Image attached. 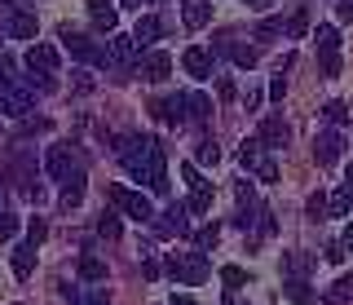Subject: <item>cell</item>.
<instances>
[{"instance_id":"1","label":"cell","mask_w":353,"mask_h":305,"mask_svg":"<svg viewBox=\"0 0 353 305\" xmlns=\"http://www.w3.org/2000/svg\"><path fill=\"white\" fill-rule=\"evenodd\" d=\"M115 155L124 159L128 177L146 181V173H150V155H154V137H115Z\"/></svg>"},{"instance_id":"2","label":"cell","mask_w":353,"mask_h":305,"mask_svg":"<svg viewBox=\"0 0 353 305\" xmlns=\"http://www.w3.org/2000/svg\"><path fill=\"white\" fill-rule=\"evenodd\" d=\"M106 199L115 204L124 217H132V222H154V204L146 199V195H137V190H128V186H106Z\"/></svg>"},{"instance_id":"3","label":"cell","mask_w":353,"mask_h":305,"mask_svg":"<svg viewBox=\"0 0 353 305\" xmlns=\"http://www.w3.org/2000/svg\"><path fill=\"white\" fill-rule=\"evenodd\" d=\"M62 49L71 53L75 62H88V67H102V62L110 58V53H106L102 45H97L93 36H80L75 27H62Z\"/></svg>"},{"instance_id":"4","label":"cell","mask_w":353,"mask_h":305,"mask_svg":"<svg viewBox=\"0 0 353 305\" xmlns=\"http://www.w3.org/2000/svg\"><path fill=\"white\" fill-rule=\"evenodd\" d=\"M0 27H5V36H14V40H36V31H40L36 14L9 5V0H0Z\"/></svg>"},{"instance_id":"5","label":"cell","mask_w":353,"mask_h":305,"mask_svg":"<svg viewBox=\"0 0 353 305\" xmlns=\"http://www.w3.org/2000/svg\"><path fill=\"white\" fill-rule=\"evenodd\" d=\"M168 270H172L176 283H190V288L208 279V261H203V253H194V257H176V253H172V257H168Z\"/></svg>"},{"instance_id":"6","label":"cell","mask_w":353,"mask_h":305,"mask_svg":"<svg viewBox=\"0 0 353 305\" xmlns=\"http://www.w3.org/2000/svg\"><path fill=\"white\" fill-rule=\"evenodd\" d=\"M44 173H49L53 181H66L75 173V150L66 146V141H53L49 155H44Z\"/></svg>"},{"instance_id":"7","label":"cell","mask_w":353,"mask_h":305,"mask_svg":"<svg viewBox=\"0 0 353 305\" xmlns=\"http://www.w3.org/2000/svg\"><path fill=\"white\" fill-rule=\"evenodd\" d=\"M340 155H345V137H340V128H327V133H318V141H314V159H318V164L331 168Z\"/></svg>"},{"instance_id":"8","label":"cell","mask_w":353,"mask_h":305,"mask_svg":"<svg viewBox=\"0 0 353 305\" xmlns=\"http://www.w3.org/2000/svg\"><path fill=\"white\" fill-rule=\"evenodd\" d=\"M216 49L225 53V58L234 62L239 71H252V67H256V62H261V53L252 49V45H239V40H230V36H221V40H216Z\"/></svg>"},{"instance_id":"9","label":"cell","mask_w":353,"mask_h":305,"mask_svg":"<svg viewBox=\"0 0 353 305\" xmlns=\"http://www.w3.org/2000/svg\"><path fill=\"white\" fill-rule=\"evenodd\" d=\"M181 67L194 75V80H208L212 75V67H216V58H212V49H203V45H190L181 53Z\"/></svg>"},{"instance_id":"10","label":"cell","mask_w":353,"mask_h":305,"mask_svg":"<svg viewBox=\"0 0 353 305\" xmlns=\"http://www.w3.org/2000/svg\"><path fill=\"white\" fill-rule=\"evenodd\" d=\"M261 146H270V150H283L287 146V137H292V128H287V119L283 115H265V124H261Z\"/></svg>"},{"instance_id":"11","label":"cell","mask_w":353,"mask_h":305,"mask_svg":"<svg viewBox=\"0 0 353 305\" xmlns=\"http://www.w3.org/2000/svg\"><path fill=\"white\" fill-rule=\"evenodd\" d=\"M0 111L22 119L31 111V89H18V84H9V89H0Z\"/></svg>"},{"instance_id":"12","label":"cell","mask_w":353,"mask_h":305,"mask_svg":"<svg viewBox=\"0 0 353 305\" xmlns=\"http://www.w3.org/2000/svg\"><path fill=\"white\" fill-rule=\"evenodd\" d=\"M181 23L190 31H203L212 23V0H181Z\"/></svg>"},{"instance_id":"13","label":"cell","mask_w":353,"mask_h":305,"mask_svg":"<svg viewBox=\"0 0 353 305\" xmlns=\"http://www.w3.org/2000/svg\"><path fill=\"white\" fill-rule=\"evenodd\" d=\"M168 71H172V58L163 49H150L146 58H141V75H146L150 84H163V80H168Z\"/></svg>"},{"instance_id":"14","label":"cell","mask_w":353,"mask_h":305,"mask_svg":"<svg viewBox=\"0 0 353 305\" xmlns=\"http://www.w3.org/2000/svg\"><path fill=\"white\" fill-rule=\"evenodd\" d=\"M150 115H154V119H163V124H181V119H185V93L150 102Z\"/></svg>"},{"instance_id":"15","label":"cell","mask_w":353,"mask_h":305,"mask_svg":"<svg viewBox=\"0 0 353 305\" xmlns=\"http://www.w3.org/2000/svg\"><path fill=\"white\" fill-rule=\"evenodd\" d=\"M146 186H150L154 195H168V159H163V146H159V141H154V155H150Z\"/></svg>"},{"instance_id":"16","label":"cell","mask_w":353,"mask_h":305,"mask_svg":"<svg viewBox=\"0 0 353 305\" xmlns=\"http://www.w3.org/2000/svg\"><path fill=\"white\" fill-rule=\"evenodd\" d=\"M185 213L190 208H181V204H176V208H168V213H154V230L159 235H190V222H185Z\"/></svg>"},{"instance_id":"17","label":"cell","mask_w":353,"mask_h":305,"mask_svg":"<svg viewBox=\"0 0 353 305\" xmlns=\"http://www.w3.org/2000/svg\"><path fill=\"white\" fill-rule=\"evenodd\" d=\"M27 67L31 71H58V49L53 45H31L27 49Z\"/></svg>"},{"instance_id":"18","label":"cell","mask_w":353,"mask_h":305,"mask_svg":"<svg viewBox=\"0 0 353 305\" xmlns=\"http://www.w3.org/2000/svg\"><path fill=\"white\" fill-rule=\"evenodd\" d=\"M80 204H84V173H80V168H75V173H71V177H66V181H62V208H66V213H71V208H80Z\"/></svg>"},{"instance_id":"19","label":"cell","mask_w":353,"mask_h":305,"mask_svg":"<svg viewBox=\"0 0 353 305\" xmlns=\"http://www.w3.org/2000/svg\"><path fill=\"white\" fill-rule=\"evenodd\" d=\"M137 49H141V45H137L132 36H115V40H110V58H115L124 71L132 67V62H137Z\"/></svg>"},{"instance_id":"20","label":"cell","mask_w":353,"mask_h":305,"mask_svg":"<svg viewBox=\"0 0 353 305\" xmlns=\"http://www.w3.org/2000/svg\"><path fill=\"white\" fill-rule=\"evenodd\" d=\"M159 36H163V23H159L154 14H141L137 27H132V40H137V45H154Z\"/></svg>"},{"instance_id":"21","label":"cell","mask_w":353,"mask_h":305,"mask_svg":"<svg viewBox=\"0 0 353 305\" xmlns=\"http://www.w3.org/2000/svg\"><path fill=\"white\" fill-rule=\"evenodd\" d=\"M36 248H40V244H31V239L14 248V275H18V279H31V270H36Z\"/></svg>"},{"instance_id":"22","label":"cell","mask_w":353,"mask_h":305,"mask_svg":"<svg viewBox=\"0 0 353 305\" xmlns=\"http://www.w3.org/2000/svg\"><path fill=\"white\" fill-rule=\"evenodd\" d=\"M88 18H93L97 31H115V23H119V14L110 5H102V0H88Z\"/></svg>"},{"instance_id":"23","label":"cell","mask_w":353,"mask_h":305,"mask_svg":"<svg viewBox=\"0 0 353 305\" xmlns=\"http://www.w3.org/2000/svg\"><path fill=\"white\" fill-rule=\"evenodd\" d=\"M80 279L84 283H106V261L97 253H84L80 257Z\"/></svg>"},{"instance_id":"24","label":"cell","mask_w":353,"mask_h":305,"mask_svg":"<svg viewBox=\"0 0 353 305\" xmlns=\"http://www.w3.org/2000/svg\"><path fill=\"white\" fill-rule=\"evenodd\" d=\"M283 297H287V301H296V305H314V288H309V283L296 275V279H287V283H283Z\"/></svg>"},{"instance_id":"25","label":"cell","mask_w":353,"mask_h":305,"mask_svg":"<svg viewBox=\"0 0 353 305\" xmlns=\"http://www.w3.org/2000/svg\"><path fill=\"white\" fill-rule=\"evenodd\" d=\"M314 36V45H318V53H340V31L331 27V23H323L318 31H309Z\"/></svg>"},{"instance_id":"26","label":"cell","mask_w":353,"mask_h":305,"mask_svg":"<svg viewBox=\"0 0 353 305\" xmlns=\"http://www.w3.org/2000/svg\"><path fill=\"white\" fill-rule=\"evenodd\" d=\"M349 208H353V186L345 181V186H340V190H336V195L327 199V217H345Z\"/></svg>"},{"instance_id":"27","label":"cell","mask_w":353,"mask_h":305,"mask_svg":"<svg viewBox=\"0 0 353 305\" xmlns=\"http://www.w3.org/2000/svg\"><path fill=\"white\" fill-rule=\"evenodd\" d=\"M208 115H212V102H208L203 93H185V119H199V124H203Z\"/></svg>"},{"instance_id":"28","label":"cell","mask_w":353,"mask_h":305,"mask_svg":"<svg viewBox=\"0 0 353 305\" xmlns=\"http://www.w3.org/2000/svg\"><path fill=\"white\" fill-rule=\"evenodd\" d=\"M62 297H66V301H75V305H110V301H106L97 288H93V292H80L75 283H66V288H62Z\"/></svg>"},{"instance_id":"29","label":"cell","mask_w":353,"mask_h":305,"mask_svg":"<svg viewBox=\"0 0 353 305\" xmlns=\"http://www.w3.org/2000/svg\"><path fill=\"white\" fill-rule=\"evenodd\" d=\"M345 301H353V275H340L327 292V305H345Z\"/></svg>"},{"instance_id":"30","label":"cell","mask_w":353,"mask_h":305,"mask_svg":"<svg viewBox=\"0 0 353 305\" xmlns=\"http://www.w3.org/2000/svg\"><path fill=\"white\" fill-rule=\"evenodd\" d=\"M97 235H102V239H119V235H124V222H119L115 213H102V217H97Z\"/></svg>"},{"instance_id":"31","label":"cell","mask_w":353,"mask_h":305,"mask_svg":"<svg viewBox=\"0 0 353 305\" xmlns=\"http://www.w3.org/2000/svg\"><path fill=\"white\" fill-rule=\"evenodd\" d=\"M221 283H225V292H239L243 283H248V270H239V266H221Z\"/></svg>"},{"instance_id":"32","label":"cell","mask_w":353,"mask_h":305,"mask_svg":"<svg viewBox=\"0 0 353 305\" xmlns=\"http://www.w3.org/2000/svg\"><path fill=\"white\" fill-rule=\"evenodd\" d=\"M208 208H212V186L203 181V186L190 190V213H208Z\"/></svg>"},{"instance_id":"33","label":"cell","mask_w":353,"mask_h":305,"mask_svg":"<svg viewBox=\"0 0 353 305\" xmlns=\"http://www.w3.org/2000/svg\"><path fill=\"white\" fill-rule=\"evenodd\" d=\"M239 159H243V168H256L261 164V137H248V141H243Z\"/></svg>"},{"instance_id":"34","label":"cell","mask_w":353,"mask_h":305,"mask_svg":"<svg viewBox=\"0 0 353 305\" xmlns=\"http://www.w3.org/2000/svg\"><path fill=\"white\" fill-rule=\"evenodd\" d=\"M190 239L199 244V253H203V248H216V239H221V226L212 222V226H203V230H194Z\"/></svg>"},{"instance_id":"35","label":"cell","mask_w":353,"mask_h":305,"mask_svg":"<svg viewBox=\"0 0 353 305\" xmlns=\"http://www.w3.org/2000/svg\"><path fill=\"white\" fill-rule=\"evenodd\" d=\"M194 159H199V164H203V168H216V164H221V146H216V141H203Z\"/></svg>"},{"instance_id":"36","label":"cell","mask_w":353,"mask_h":305,"mask_svg":"<svg viewBox=\"0 0 353 305\" xmlns=\"http://www.w3.org/2000/svg\"><path fill=\"white\" fill-rule=\"evenodd\" d=\"M318 67H323V80H336L340 75V53H318Z\"/></svg>"},{"instance_id":"37","label":"cell","mask_w":353,"mask_h":305,"mask_svg":"<svg viewBox=\"0 0 353 305\" xmlns=\"http://www.w3.org/2000/svg\"><path fill=\"white\" fill-rule=\"evenodd\" d=\"M234 195H239V208H256V190H252V181H248V177H239Z\"/></svg>"},{"instance_id":"38","label":"cell","mask_w":353,"mask_h":305,"mask_svg":"<svg viewBox=\"0 0 353 305\" xmlns=\"http://www.w3.org/2000/svg\"><path fill=\"white\" fill-rule=\"evenodd\" d=\"M287 31H292V36H309V14H305V9H296V14L292 18H287V23H283Z\"/></svg>"},{"instance_id":"39","label":"cell","mask_w":353,"mask_h":305,"mask_svg":"<svg viewBox=\"0 0 353 305\" xmlns=\"http://www.w3.org/2000/svg\"><path fill=\"white\" fill-rule=\"evenodd\" d=\"M323 111H327V119H331V124H345V119H349V106H345V102H327Z\"/></svg>"},{"instance_id":"40","label":"cell","mask_w":353,"mask_h":305,"mask_svg":"<svg viewBox=\"0 0 353 305\" xmlns=\"http://www.w3.org/2000/svg\"><path fill=\"white\" fill-rule=\"evenodd\" d=\"M252 173H256L261 181H279V164H274V159H261V164L252 168Z\"/></svg>"},{"instance_id":"41","label":"cell","mask_w":353,"mask_h":305,"mask_svg":"<svg viewBox=\"0 0 353 305\" xmlns=\"http://www.w3.org/2000/svg\"><path fill=\"white\" fill-rule=\"evenodd\" d=\"M18 235V217L14 213H0V239H14Z\"/></svg>"},{"instance_id":"42","label":"cell","mask_w":353,"mask_h":305,"mask_svg":"<svg viewBox=\"0 0 353 305\" xmlns=\"http://www.w3.org/2000/svg\"><path fill=\"white\" fill-rule=\"evenodd\" d=\"M44 235H49V226H44L40 217H31V226H27V239H31V244H44Z\"/></svg>"},{"instance_id":"43","label":"cell","mask_w":353,"mask_h":305,"mask_svg":"<svg viewBox=\"0 0 353 305\" xmlns=\"http://www.w3.org/2000/svg\"><path fill=\"white\" fill-rule=\"evenodd\" d=\"M181 181H185V186H203V177H199V164H181Z\"/></svg>"},{"instance_id":"44","label":"cell","mask_w":353,"mask_h":305,"mask_svg":"<svg viewBox=\"0 0 353 305\" xmlns=\"http://www.w3.org/2000/svg\"><path fill=\"white\" fill-rule=\"evenodd\" d=\"M309 217H314V222H318V217H327V195H323V190L309 199Z\"/></svg>"},{"instance_id":"45","label":"cell","mask_w":353,"mask_h":305,"mask_svg":"<svg viewBox=\"0 0 353 305\" xmlns=\"http://www.w3.org/2000/svg\"><path fill=\"white\" fill-rule=\"evenodd\" d=\"M283 97H287V80L274 75V80H270V102H283Z\"/></svg>"},{"instance_id":"46","label":"cell","mask_w":353,"mask_h":305,"mask_svg":"<svg viewBox=\"0 0 353 305\" xmlns=\"http://www.w3.org/2000/svg\"><path fill=\"white\" fill-rule=\"evenodd\" d=\"M216 97H221V102L234 97V80H230V75H221V80H216Z\"/></svg>"},{"instance_id":"47","label":"cell","mask_w":353,"mask_h":305,"mask_svg":"<svg viewBox=\"0 0 353 305\" xmlns=\"http://www.w3.org/2000/svg\"><path fill=\"white\" fill-rule=\"evenodd\" d=\"M261 230H265V235L279 230V222H274V213H270V208H261Z\"/></svg>"},{"instance_id":"48","label":"cell","mask_w":353,"mask_h":305,"mask_svg":"<svg viewBox=\"0 0 353 305\" xmlns=\"http://www.w3.org/2000/svg\"><path fill=\"white\" fill-rule=\"evenodd\" d=\"M336 18H340V23H353V0H340V5H336Z\"/></svg>"},{"instance_id":"49","label":"cell","mask_w":353,"mask_h":305,"mask_svg":"<svg viewBox=\"0 0 353 305\" xmlns=\"http://www.w3.org/2000/svg\"><path fill=\"white\" fill-rule=\"evenodd\" d=\"M172 305H194V297H190V292H176V297H172Z\"/></svg>"},{"instance_id":"50","label":"cell","mask_w":353,"mask_h":305,"mask_svg":"<svg viewBox=\"0 0 353 305\" xmlns=\"http://www.w3.org/2000/svg\"><path fill=\"white\" fill-rule=\"evenodd\" d=\"M340 244H345V248H353V222L345 226V239H340Z\"/></svg>"},{"instance_id":"51","label":"cell","mask_w":353,"mask_h":305,"mask_svg":"<svg viewBox=\"0 0 353 305\" xmlns=\"http://www.w3.org/2000/svg\"><path fill=\"white\" fill-rule=\"evenodd\" d=\"M243 5H252V9H265V5H270V0H243Z\"/></svg>"},{"instance_id":"52","label":"cell","mask_w":353,"mask_h":305,"mask_svg":"<svg viewBox=\"0 0 353 305\" xmlns=\"http://www.w3.org/2000/svg\"><path fill=\"white\" fill-rule=\"evenodd\" d=\"M345 181H349V186H353V164H349V168H345Z\"/></svg>"},{"instance_id":"53","label":"cell","mask_w":353,"mask_h":305,"mask_svg":"<svg viewBox=\"0 0 353 305\" xmlns=\"http://www.w3.org/2000/svg\"><path fill=\"white\" fill-rule=\"evenodd\" d=\"M0 40H5V27H0Z\"/></svg>"}]
</instances>
